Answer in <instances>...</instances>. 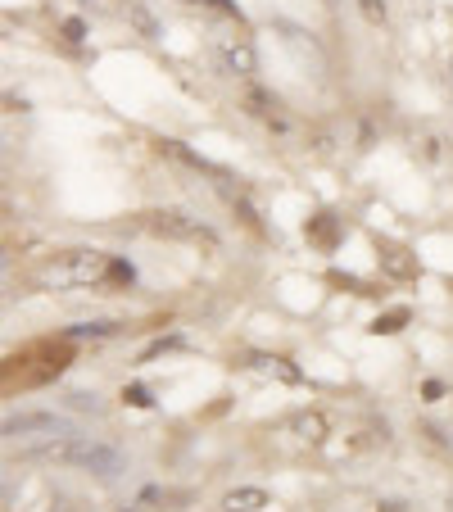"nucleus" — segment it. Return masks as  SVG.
I'll list each match as a JSON object with an SVG mask.
<instances>
[{"label": "nucleus", "mask_w": 453, "mask_h": 512, "mask_svg": "<svg viewBox=\"0 0 453 512\" xmlns=\"http://www.w3.org/2000/svg\"><path fill=\"white\" fill-rule=\"evenodd\" d=\"M14 454L28 463H50V467H78L91 476H118L123 472V454L114 445H100L91 435H37V440H14Z\"/></svg>", "instance_id": "obj_1"}, {"label": "nucleus", "mask_w": 453, "mask_h": 512, "mask_svg": "<svg viewBox=\"0 0 453 512\" xmlns=\"http://www.w3.org/2000/svg\"><path fill=\"white\" fill-rule=\"evenodd\" d=\"M114 254L105 250H64L37 272V281L46 290H82V286H105Z\"/></svg>", "instance_id": "obj_2"}, {"label": "nucleus", "mask_w": 453, "mask_h": 512, "mask_svg": "<svg viewBox=\"0 0 453 512\" xmlns=\"http://www.w3.org/2000/svg\"><path fill=\"white\" fill-rule=\"evenodd\" d=\"M145 227L155 236H164V241H191V245H213L218 236L209 232V227L200 223V218H191V213H177V209H159V213H145Z\"/></svg>", "instance_id": "obj_3"}, {"label": "nucleus", "mask_w": 453, "mask_h": 512, "mask_svg": "<svg viewBox=\"0 0 453 512\" xmlns=\"http://www.w3.org/2000/svg\"><path fill=\"white\" fill-rule=\"evenodd\" d=\"M213 55H218L222 68L236 73V78H254V73H259V50H254V41L241 37V32H213Z\"/></svg>", "instance_id": "obj_4"}, {"label": "nucleus", "mask_w": 453, "mask_h": 512, "mask_svg": "<svg viewBox=\"0 0 453 512\" xmlns=\"http://www.w3.org/2000/svg\"><path fill=\"white\" fill-rule=\"evenodd\" d=\"M68 417L59 413H19V417H5V435L14 440H37V435H68Z\"/></svg>", "instance_id": "obj_5"}, {"label": "nucleus", "mask_w": 453, "mask_h": 512, "mask_svg": "<svg viewBox=\"0 0 453 512\" xmlns=\"http://www.w3.org/2000/svg\"><path fill=\"white\" fill-rule=\"evenodd\" d=\"M241 363L254 372V377L281 381V386H304V372H299L290 358H281V354H245Z\"/></svg>", "instance_id": "obj_6"}, {"label": "nucleus", "mask_w": 453, "mask_h": 512, "mask_svg": "<svg viewBox=\"0 0 453 512\" xmlns=\"http://www.w3.org/2000/svg\"><path fill=\"white\" fill-rule=\"evenodd\" d=\"M376 263H381V272L395 281H413L417 272H422L417 268V254L404 250V245H376Z\"/></svg>", "instance_id": "obj_7"}, {"label": "nucleus", "mask_w": 453, "mask_h": 512, "mask_svg": "<svg viewBox=\"0 0 453 512\" xmlns=\"http://www.w3.org/2000/svg\"><path fill=\"white\" fill-rule=\"evenodd\" d=\"M286 431L295 435L299 445H327V435H331V422L327 413H318V408H309V413H295L286 422Z\"/></svg>", "instance_id": "obj_8"}, {"label": "nucleus", "mask_w": 453, "mask_h": 512, "mask_svg": "<svg viewBox=\"0 0 453 512\" xmlns=\"http://www.w3.org/2000/svg\"><path fill=\"white\" fill-rule=\"evenodd\" d=\"M164 155H168V159H177V164H186V168H195V173L213 177V182H232V177L222 173L218 164H209V159H204V155H195V150H186L182 141H164Z\"/></svg>", "instance_id": "obj_9"}, {"label": "nucleus", "mask_w": 453, "mask_h": 512, "mask_svg": "<svg viewBox=\"0 0 453 512\" xmlns=\"http://www.w3.org/2000/svg\"><path fill=\"white\" fill-rule=\"evenodd\" d=\"M263 508H272V499L259 485H241V490H232L222 499V512H263Z\"/></svg>", "instance_id": "obj_10"}, {"label": "nucleus", "mask_w": 453, "mask_h": 512, "mask_svg": "<svg viewBox=\"0 0 453 512\" xmlns=\"http://www.w3.org/2000/svg\"><path fill=\"white\" fill-rule=\"evenodd\" d=\"M245 114L259 118V123H268V127H286V118L277 114V100H272L268 91H259V87L245 91Z\"/></svg>", "instance_id": "obj_11"}, {"label": "nucleus", "mask_w": 453, "mask_h": 512, "mask_svg": "<svg viewBox=\"0 0 453 512\" xmlns=\"http://www.w3.org/2000/svg\"><path fill=\"white\" fill-rule=\"evenodd\" d=\"M123 14H127V23H132V28L141 32L145 41H155V37H159V19H155L150 10H145L141 0H123Z\"/></svg>", "instance_id": "obj_12"}, {"label": "nucleus", "mask_w": 453, "mask_h": 512, "mask_svg": "<svg viewBox=\"0 0 453 512\" xmlns=\"http://www.w3.org/2000/svg\"><path fill=\"white\" fill-rule=\"evenodd\" d=\"M309 241H318L322 250H336V241H340V223L331 218V213H318V218H309Z\"/></svg>", "instance_id": "obj_13"}, {"label": "nucleus", "mask_w": 453, "mask_h": 512, "mask_svg": "<svg viewBox=\"0 0 453 512\" xmlns=\"http://www.w3.org/2000/svg\"><path fill=\"white\" fill-rule=\"evenodd\" d=\"M118 331V322H78V327H68L64 340H109Z\"/></svg>", "instance_id": "obj_14"}, {"label": "nucleus", "mask_w": 453, "mask_h": 512, "mask_svg": "<svg viewBox=\"0 0 453 512\" xmlns=\"http://www.w3.org/2000/svg\"><path fill=\"white\" fill-rule=\"evenodd\" d=\"M408 327V309H390V313H381V318L372 322V336H395V331H404Z\"/></svg>", "instance_id": "obj_15"}, {"label": "nucleus", "mask_w": 453, "mask_h": 512, "mask_svg": "<svg viewBox=\"0 0 453 512\" xmlns=\"http://www.w3.org/2000/svg\"><path fill=\"white\" fill-rule=\"evenodd\" d=\"M186 5H204V10H218V14H227V19L241 23V10H236V0H186Z\"/></svg>", "instance_id": "obj_16"}, {"label": "nucleus", "mask_w": 453, "mask_h": 512, "mask_svg": "<svg viewBox=\"0 0 453 512\" xmlns=\"http://www.w3.org/2000/svg\"><path fill=\"white\" fill-rule=\"evenodd\" d=\"M358 10L367 23H386V0H358Z\"/></svg>", "instance_id": "obj_17"}, {"label": "nucleus", "mask_w": 453, "mask_h": 512, "mask_svg": "<svg viewBox=\"0 0 453 512\" xmlns=\"http://www.w3.org/2000/svg\"><path fill=\"white\" fill-rule=\"evenodd\" d=\"M123 399H127V404H132V408H150V404H155V399H150V390H145V386H127V390H123Z\"/></svg>", "instance_id": "obj_18"}, {"label": "nucleus", "mask_w": 453, "mask_h": 512, "mask_svg": "<svg viewBox=\"0 0 453 512\" xmlns=\"http://www.w3.org/2000/svg\"><path fill=\"white\" fill-rule=\"evenodd\" d=\"M59 28H64L68 41H87V23H82V19H64Z\"/></svg>", "instance_id": "obj_19"}, {"label": "nucleus", "mask_w": 453, "mask_h": 512, "mask_svg": "<svg viewBox=\"0 0 453 512\" xmlns=\"http://www.w3.org/2000/svg\"><path fill=\"white\" fill-rule=\"evenodd\" d=\"M109 281H123V286H132V281H136L132 263H118V259H114V268H109Z\"/></svg>", "instance_id": "obj_20"}, {"label": "nucleus", "mask_w": 453, "mask_h": 512, "mask_svg": "<svg viewBox=\"0 0 453 512\" xmlns=\"http://www.w3.org/2000/svg\"><path fill=\"white\" fill-rule=\"evenodd\" d=\"M422 395L435 404V399H444V386H440V381H426V386H422Z\"/></svg>", "instance_id": "obj_21"}, {"label": "nucleus", "mask_w": 453, "mask_h": 512, "mask_svg": "<svg viewBox=\"0 0 453 512\" xmlns=\"http://www.w3.org/2000/svg\"><path fill=\"white\" fill-rule=\"evenodd\" d=\"M78 5H91V0H78Z\"/></svg>", "instance_id": "obj_22"}, {"label": "nucleus", "mask_w": 453, "mask_h": 512, "mask_svg": "<svg viewBox=\"0 0 453 512\" xmlns=\"http://www.w3.org/2000/svg\"><path fill=\"white\" fill-rule=\"evenodd\" d=\"M449 73H453V64H449Z\"/></svg>", "instance_id": "obj_23"}]
</instances>
